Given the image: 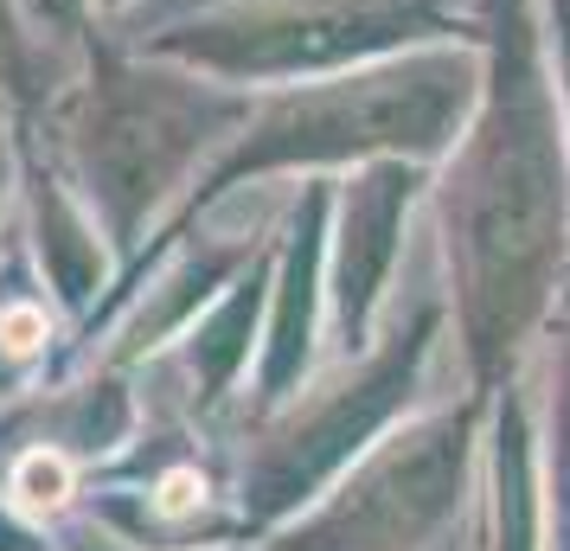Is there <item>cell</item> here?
<instances>
[{"label":"cell","mask_w":570,"mask_h":551,"mask_svg":"<svg viewBox=\"0 0 570 551\" xmlns=\"http://www.w3.org/2000/svg\"><path fill=\"white\" fill-rule=\"evenodd\" d=\"M13 494L27 500V506H58V500L71 494V462L58 449H32L27 462L13 469Z\"/></svg>","instance_id":"6da1fadb"},{"label":"cell","mask_w":570,"mask_h":551,"mask_svg":"<svg viewBox=\"0 0 570 551\" xmlns=\"http://www.w3.org/2000/svg\"><path fill=\"white\" fill-rule=\"evenodd\" d=\"M0 341H7V353H32L46 341V315L39 308H7L0 315Z\"/></svg>","instance_id":"7a4b0ae2"},{"label":"cell","mask_w":570,"mask_h":551,"mask_svg":"<svg viewBox=\"0 0 570 551\" xmlns=\"http://www.w3.org/2000/svg\"><path fill=\"white\" fill-rule=\"evenodd\" d=\"M206 494V488H199V474H167V481H160V513H186V506H193V500Z\"/></svg>","instance_id":"3957f363"}]
</instances>
